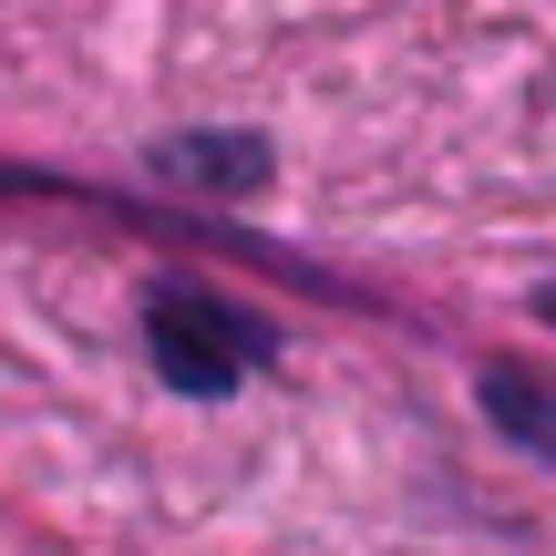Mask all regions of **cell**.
Returning <instances> with one entry per match:
<instances>
[{
    "instance_id": "3",
    "label": "cell",
    "mask_w": 556,
    "mask_h": 556,
    "mask_svg": "<svg viewBox=\"0 0 556 556\" xmlns=\"http://www.w3.org/2000/svg\"><path fill=\"white\" fill-rule=\"evenodd\" d=\"M546 309H556V289H546Z\"/></svg>"
},
{
    "instance_id": "2",
    "label": "cell",
    "mask_w": 556,
    "mask_h": 556,
    "mask_svg": "<svg viewBox=\"0 0 556 556\" xmlns=\"http://www.w3.org/2000/svg\"><path fill=\"white\" fill-rule=\"evenodd\" d=\"M165 176H186V186H258L268 176V144H248V135H186V144H165Z\"/></svg>"
},
{
    "instance_id": "1",
    "label": "cell",
    "mask_w": 556,
    "mask_h": 556,
    "mask_svg": "<svg viewBox=\"0 0 556 556\" xmlns=\"http://www.w3.org/2000/svg\"><path fill=\"white\" fill-rule=\"evenodd\" d=\"M155 361H165L176 392H227L258 361V330L206 289H155Z\"/></svg>"
}]
</instances>
